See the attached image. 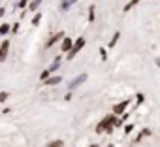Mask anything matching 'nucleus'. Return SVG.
Instances as JSON below:
<instances>
[{
	"label": "nucleus",
	"instance_id": "2",
	"mask_svg": "<svg viewBox=\"0 0 160 147\" xmlns=\"http://www.w3.org/2000/svg\"><path fill=\"white\" fill-rule=\"evenodd\" d=\"M83 45H85V38H77V42H75V43H72V47L68 49V51H70V55H68V57H70V58H73V57H75V53L81 49Z\"/></svg>",
	"mask_w": 160,
	"mask_h": 147
},
{
	"label": "nucleus",
	"instance_id": "4",
	"mask_svg": "<svg viewBox=\"0 0 160 147\" xmlns=\"http://www.w3.org/2000/svg\"><path fill=\"white\" fill-rule=\"evenodd\" d=\"M87 79V74H81V76H77L72 83H70V89H75V87H79V85H81L83 81Z\"/></svg>",
	"mask_w": 160,
	"mask_h": 147
},
{
	"label": "nucleus",
	"instance_id": "9",
	"mask_svg": "<svg viewBox=\"0 0 160 147\" xmlns=\"http://www.w3.org/2000/svg\"><path fill=\"white\" fill-rule=\"evenodd\" d=\"M138 2H139V0H130V2H128V4L124 6V12H130V8H134V6H136Z\"/></svg>",
	"mask_w": 160,
	"mask_h": 147
},
{
	"label": "nucleus",
	"instance_id": "13",
	"mask_svg": "<svg viewBox=\"0 0 160 147\" xmlns=\"http://www.w3.org/2000/svg\"><path fill=\"white\" fill-rule=\"evenodd\" d=\"M10 32V25H2L0 27V34H8Z\"/></svg>",
	"mask_w": 160,
	"mask_h": 147
},
{
	"label": "nucleus",
	"instance_id": "14",
	"mask_svg": "<svg viewBox=\"0 0 160 147\" xmlns=\"http://www.w3.org/2000/svg\"><path fill=\"white\" fill-rule=\"evenodd\" d=\"M47 147H62V141H60V139H57V141H51Z\"/></svg>",
	"mask_w": 160,
	"mask_h": 147
},
{
	"label": "nucleus",
	"instance_id": "5",
	"mask_svg": "<svg viewBox=\"0 0 160 147\" xmlns=\"http://www.w3.org/2000/svg\"><path fill=\"white\" fill-rule=\"evenodd\" d=\"M128 104H130V100H122L121 104H117V106L113 108V111H115V115H121V113H122V111L126 109V106H128Z\"/></svg>",
	"mask_w": 160,
	"mask_h": 147
},
{
	"label": "nucleus",
	"instance_id": "16",
	"mask_svg": "<svg viewBox=\"0 0 160 147\" xmlns=\"http://www.w3.org/2000/svg\"><path fill=\"white\" fill-rule=\"evenodd\" d=\"M117 38H119V32H115V36H113V40L109 42V47H113V45L117 43Z\"/></svg>",
	"mask_w": 160,
	"mask_h": 147
},
{
	"label": "nucleus",
	"instance_id": "21",
	"mask_svg": "<svg viewBox=\"0 0 160 147\" xmlns=\"http://www.w3.org/2000/svg\"><path fill=\"white\" fill-rule=\"evenodd\" d=\"M92 147H98V145H92Z\"/></svg>",
	"mask_w": 160,
	"mask_h": 147
},
{
	"label": "nucleus",
	"instance_id": "18",
	"mask_svg": "<svg viewBox=\"0 0 160 147\" xmlns=\"http://www.w3.org/2000/svg\"><path fill=\"white\" fill-rule=\"evenodd\" d=\"M6 98H8V93H0V102H6Z\"/></svg>",
	"mask_w": 160,
	"mask_h": 147
},
{
	"label": "nucleus",
	"instance_id": "15",
	"mask_svg": "<svg viewBox=\"0 0 160 147\" xmlns=\"http://www.w3.org/2000/svg\"><path fill=\"white\" fill-rule=\"evenodd\" d=\"M40 19H42V13H36V15H34V19H32V25H38V23H40Z\"/></svg>",
	"mask_w": 160,
	"mask_h": 147
},
{
	"label": "nucleus",
	"instance_id": "1",
	"mask_svg": "<svg viewBox=\"0 0 160 147\" xmlns=\"http://www.w3.org/2000/svg\"><path fill=\"white\" fill-rule=\"evenodd\" d=\"M113 124H115V115H108V117L96 126V132H111V130H113Z\"/></svg>",
	"mask_w": 160,
	"mask_h": 147
},
{
	"label": "nucleus",
	"instance_id": "11",
	"mask_svg": "<svg viewBox=\"0 0 160 147\" xmlns=\"http://www.w3.org/2000/svg\"><path fill=\"white\" fill-rule=\"evenodd\" d=\"M75 0H62V10H68V6H72Z\"/></svg>",
	"mask_w": 160,
	"mask_h": 147
},
{
	"label": "nucleus",
	"instance_id": "22",
	"mask_svg": "<svg viewBox=\"0 0 160 147\" xmlns=\"http://www.w3.org/2000/svg\"><path fill=\"white\" fill-rule=\"evenodd\" d=\"M109 147H111V145H109Z\"/></svg>",
	"mask_w": 160,
	"mask_h": 147
},
{
	"label": "nucleus",
	"instance_id": "19",
	"mask_svg": "<svg viewBox=\"0 0 160 147\" xmlns=\"http://www.w3.org/2000/svg\"><path fill=\"white\" fill-rule=\"evenodd\" d=\"M27 6V0H19V8H25Z\"/></svg>",
	"mask_w": 160,
	"mask_h": 147
},
{
	"label": "nucleus",
	"instance_id": "17",
	"mask_svg": "<svg viewBox=\"0 0 160 147\" xmlns=\"http://www.w3.org/2000/svg\"><path fill=\"white\" fill-rule=\"evenodd\" d=\"M89 19H91V21L94 19V6H91V10H89Z\"/></svg>",
	"mask_w": 160,
	"mask_h": 147
},
{
	"label": "nucleus",
	"instance_id": "20",
	"mask_svg": "<svg viewBox=\"0 0 160 147\" xmlns=\"http://www.w3.org/2000/svg\"><path fill=\"white\" fill-rule=\"evenodd\" d=\"M0 15H4V10H2V8H0Z\"/></svg>",
	"mask_w": 160,
	"mask_h": 147
},
{
	"label": "nucleus",
	"instance_id": "3",
	"mask_svg": "<svg viewBox=\"0 0 160 147\" xmlns=\"http://www.w3.org/2000/svg\"><path fill=\"white\" fill-rule=\"evenodd\" d=\"M8 49H10V40H4L2 45H0V62L6 60V57H8Z\"/></svg>",
	"mask_w": 160,
	"mask_h": 147
},
{
	"label": "nucleus",
	"instance_id": "7",
	"mask_svg": "<svg viewBox=\"0 0 160 147\" xmlns=\"http://www.w3.org/2000/svg\"><path fill=\"white\" fill-rule=\"evenodd\" d=\"M43 81H45V85H58V83H60V78H58V76H55V78H45Z\"/></svg>",
	"mask_w": 160,
	"mask_h": 147
},
{
	"label": "nucleus",
	"instance_id": "6",
	"mask_svg": "<svg viewBox=\"0 0 160 147\" xmlns=\"http://www.w3.org/2000/svg\"><path fill=\"white\" fill-rule=\"evenodd\" d=\"M60 38H64V32H57V34H55V36H53V38H51L49 42H47V47H51V45H53L55 42H58Z\"/></svg>",
	"mask_w": 160,
	"mask_h": 147
},
{
	"label": "nucleus",
	"instance_id": "10",
	"mask_svg": "<svg viewBox=\"0 0 160 147\" xmlns=\"http://www.w3.org/2000/svg\"><path fill=\"white\" fill-rule=\"evenodd\" d=\"M40 4H42V0H32V2H30V10L34 12V10H38L40 8Z\"/></svg>",
	"mask_w": 160,
	"mask_h": 147
},
{
	"label": "nucleus",
	"instance_id": "8",
	"mask_svg": "<svg viewBox=\"0 0 160 147\" xmlns=\"http://www.w3.org/2000/svg\"><path fill=\"white\" fill-rule=\"evenodd\" d=\"M72 47V40L70 38H64V42H62V51H68Z\"/></svg>",
	"mask_w": 160,
	"mask_h": 147
},
{
	"label": "nucleus",
	"instance_id": "12",
	"mask_svg": "<svg viewBox=\"0 0 160 147\" xmlns=\"http://www.w3.org/2000/svg\"><path fill=\"white\" fill-rule=\"evenodd\" d=\"M58 64H60V58H57V60H55V62L51 64V68H49V72H55V70L58 68Z\"/></svg>",
	"mask_w": 160,
	"mask_h": 147
}]
</instances>
